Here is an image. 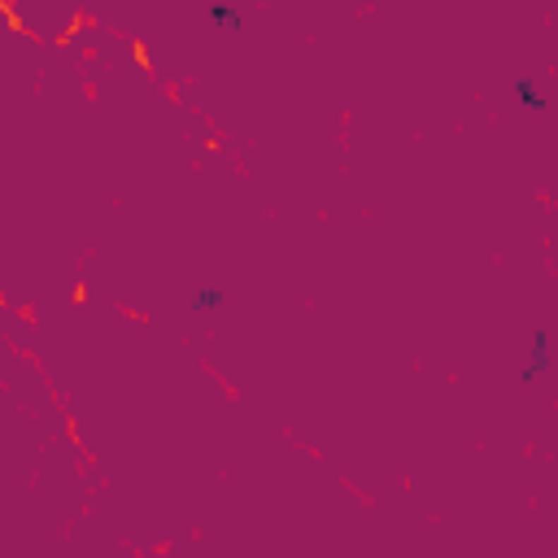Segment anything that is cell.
Masks as SVG:
<instances>
[{"instance_id": "cell-1", "label": "cell", "mask_w": 558, "mask_h": 558, "mask_svg": "<svg viewBox=\"0 0 558 558\" xmlns=\"http://www.w3.org/2000/svg\"><path fill=\"white\" fill-rule=\"evenodd\" d=\"M550 367V332H545V327H541V332H537V340H532V367L523 371V379H532V375H541Z\"/></svg>"}, {"instance_id": "cell-2", "label": "cell", "mask_w": 558, "mask_h": 558, "mask_svg": "<svg viewBox=\"0 0 558 558\" xmlns=\"http://www.w3.org/2000/svg\"><path fill=\"white\" fill-rule=\"evenodd\" d=\"M515 96L523 100L528 109H545V105H550V100H545V92H541L537 83H532V79H519V83H515Z\"/></svg>"}, {"instance_id": "cell-3", "label": "cell", "mask_w": 558, "mask_h": 558, "mask_svg": "<svg viewBox=\"0 0 558 558\" xmlns=\"http://www.w3.org/2000/svg\"><path fill=\"white\" fill-rule=\"evenodd\" d=\"M210 18L218 22L222 31H240V27H244V18H240L236 9H227V5H214V9H210Z\"/></svg>"}, {"instance_id": "cell-4", "label": "cell", "mask_w": 558, "mask_h": 558, "mask_svg": "<svg viewBox=\"0 0 558 558\" xmlns=\"http://www.w3.org/2000/svg\"><path fill=\"white\" fill-rule=\"evenodd\" d=\"M222 301H227V297H222V288H201V292L192 297V310H218Z\"/></svg>"}]
</instances>
